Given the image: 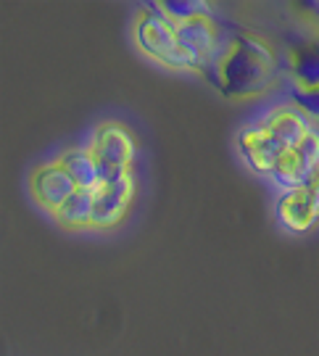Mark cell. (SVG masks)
<instances>
[{
  "label": "cell",
  "instance_id": "8992f818",
  "mask_svg": "<svg viewBox=\"0 0 319 356\" xmlns=\"http://www.w3.org/2000/svg\"><path fill=\"white\" fill-rule=\"evenodd\" d=\"M319 169V132L311 129L309 138L301 145H295L282 156L275 172H272V182L280 185L282 191H298L306 188L311 177Z\"/></svg>",
  "mask_w": 319,
  "mask_h": 356
},
{
  "label": "cell",
  "instance_id": "9c48e42d",
  "mask_svg": "<svg viewBox=\"0 0 319 356\" xmlns=\"http://www.w3.org/2000/svg\"><path fill=\"white\" fill-rule=\"evenodd\" d=\"M288 69L298 90H319V29L288 48Z\"/></svg>",
  "mask_w": 319,
  "mask_h": 356
},
{
  "label": "cell",
  "instance_id": "5bb4252c",
  "mask_svg": "<svg viewBox=\"0 0 319 356\" xmlns=\"http://www.w3.org/2000/svg\"><path fill=\"white\" fill-rule=\"evenodd\" d=\"M306 193H309V198H311V206H314L317 219H319V169H317V175L311 177V182L306 185Z\"/></svg>",
  "mask_w": 319,
  "mask_h": 356
},
{
  "label": "cell",
  "instance_id": "30bf717a",
  "mask_svg": "<svg viewBox=\"0 0 319 356\" xmlns=\"http://www.w3.org/2000/svg\"><path fill=\"white\" fill-rule=\"evenodd\" d=\"M56 164L64 166L79 188H88V191L101 188V169H98L95 156L88 148H66V151L58 153Z\"/></svg>",
  "mask_w": 319,
  "mask_h": 356
},
{
  "label": "cell",
  "instance_id": "7c38bea8",
  "mask_svg": "<svg viewBox=\"0 0 319 356\" xmlns=\"http://www.w3.org/2000/svg\"><path fill=\"white\" fill-rule=\"evenodd\" d=\"M151 6L172 24H185L198 16H211V6L198 0H166V3H151Z\"/></svg>",
  "mask_w": 319,
  "mask_h": 356
},
{
  "label": "cell",
  "instance_id": "7a4b0ae2",
  "mask_svg": "<svg viewBox=\"0 0 319 356\" xmlns=\"http://www.w3.org/2000/svg\"><path fill=\"white\" fill-rule=\"evenodd\" d=\"M132 40H135L138 51L158 66L172 69V72H193L188 56L179 48L177 26L169 19H164L151 3L132 26Z\"/></svg>",
  "mask_w": 319,
  "mask_h": 356
},
{
  "label": "cell",
  "instance_id": "52a82bcc",
  "mask_svg": "<svg viewBox=\"0 0 319 356\" xmlns=\"http://www.w3.org/2000/svg\"><path fill=\"white\" fill-rule=\"evenodd\" d=\"M79 191V185L72 179L61 164H42L29 175V193L35 198L40 209H45L48 214H56L61 206Z\"/></svg>",
  "mask_w": 319,
  "mask_h": 356
},
{
  "label": "cell",
  "instance_id": "3957f363",
  "mask_svg": "<svg viewBox=\"0 0 319 356\" xmlns=\"http://www.w3.org/2000/svg\"><path fill=\"white\" fill-rule=\"evenodd\" d=\"M88 151L98 161L101 185H108L129 175V166L138 156V140L122 122H103L92 132Z\"/></svg>",
  "mask_w": 319,
  "mask_h": 356
},
{
  "label": "cell",
  "instance_id": "8fae6325",
  "mask_svg": "<svg viewBox=\"0 0 319 356\" xmlns=\"http://www.w3.org/2000/svg\"><path fill=\"white\" fill-rule=\"evenodd\" d=\"M92 211H95V191L79 188L53 216L64 229H90L92 227Z\"/></svg>",
  "mask_w": 319,
  "mask_h": 356
},
{
  "label": "cell",
  "instance_id": "ba28073f",
  "mask_svg": "<svg viewBox=\"0 0 319 356\" xmlns=\"http://www.w3.org/2000/svg\"><path fill=\"white\" fill-rule=\"evenodd\" d=\"M132 201H135L132 172L116 182L101 185L95 191V211H92V227L90 229H114L116 225H122Z\"/></svg>",
  "mask_w": 319,
  "mask_h": 356
},
{
  "label": "cell",
  "instance_id": "6da1fadb",
  "mask_svg": "<svg viewBox=\"0 0 319 356\" xmlns=\"http://www.w3.org/2000/svg\"><path fill=\"white\" fill-rule=\"evenodd\" d=\"M275 74H277L275 53L267 40L254 32H232L206 79L224 98L238 101V98L261 95L275 82Z\"/></svg>",
  "mask_w": 319,
  "mask_h": 356
},
{
  "label": "cell",
  "instance_id": "277c9868",
  "mask_svg": "<svg viewBox=\"0 0 319 356\" xmlns=\"http://www.w3.org/2000/svg\"><path fill=\"white\" fill-rule=\"evenodd\" d=\"M174 26H177L179 48L188 56L193 72H201L206 76L214 69V64H217V58L224 51L230 35L222 32V26L211 16H198V19H190L185 24H174Z\"/></svg>",
  "mask_w": 319,
  "mask_h": 356
},
{
  "label": "cell",
  "instance_id": "5b68a950",
  "mask_svg": "<svg viewBox=\"0 0 319 356\" xmlns=\"http://www.w3.org/2000/svg\"><path fill=\"white\" fill-rule=\"evenodd\" d=\"M238 151H240L243 161L251 166V172L272 177L275 166H277V161L288 153V148H285L280 138L259 119V122L245 124V127L238 132Z\"/></svg>",
  "mask_w": 319,
  "mask_h": 356
},
{
  "label": "cell",
  "instance_id": "4fadbf2b",
  "mask_svg": "<svg viewBox=\"0 0 319 356\" xmlns=\"http://www.w3.org/2000/svg\"><path fill=\"white\" fill-rule=\"evenodd\" d=\"M291 101L311 119L319 122V90H291Z\"/></svg>",
  "mask_w": 319,
  "mask_h": 356
},
{
  "label": "cell",
  "instance_id": "9a60e30c",
  "mask_svg": "<svg viewBox=\"0 0 319 356\" xmlns=\"http://www.w3.org/2000/svg\"><path fill=\"white\" fill-rule=\"evenodd\" d=\"M306 6H309V11H311V16L319 19V3H306Z\"/></svg>",
  "mask_w": 319,
  "mask_h": 356
}]
</instances>
